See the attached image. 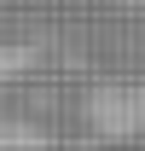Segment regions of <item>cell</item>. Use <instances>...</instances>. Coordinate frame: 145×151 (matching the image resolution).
Instances as JSON below:
<instances>
[]
</instances>
